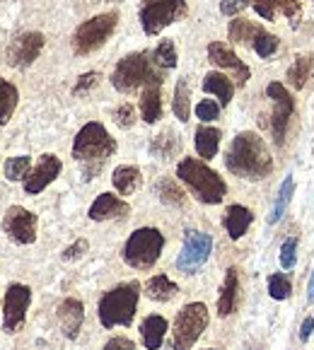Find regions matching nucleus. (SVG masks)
I'll list each match as a JSON object with an SVG mask.
<instances>
[{
	"instance_id": "ddd939ff",
	"label": "nucleus",
	"mask_w": 314,
	"mask_h": 350,
	"mask_svg": "<svg viewBox=\"0 0 314 350\" xmlns=\"http://www.w3.org/2000/svg\"><path fill=\"white\" fill-rule=\"evenodd\" d=\"M36 227H39V217L22 206H10L5 211V215H3V232L15 244H25V247L34 244Z\"/></svg>"
},
{
	"instance_id": "f257e3e1",
	"label": "nucleus",
	"mask_w": 314,
	"mask_h": 350,
	"mask_svg": "<svg viewBox=\"0 0 314 350\" xmlns=\"http://www.w3.org/2000/svg\"><path fill=\"white\" fill-rule=\"evenodd\" d=\"M225 167L230 174L247 181H261L273 172V157L266 143L254 131H242L232 138L225 152Z\"/></svg>"
},
{
	"instance_id": "c85d7f7f",
	"label": "nucleus",
	"mask_w": 314,
	"mask_h": 350,
	"mask_svg": "<svg viewBox=\"0 0 314 350\" xmlns=\"http://www.w3.org/2000/svg\"><path fill=\"white\" fill-rule=\"evenodd\" d=\"M155 191H157V196H160V201L165 203V206L184 208L186 193L174 179H170V176H162V179L157 181V186H155Z\"/></svg>"
},
{
	"instance_id": "2eb2a0df",
	"label": "nucleus",
	"mask_w": 314,
	"mask_h": 350,
	"mask_svg": "<svg viewBox=\"0 0 314 350\" xmlns=\"http://www.w3.org/2000/svg\"><path fill=\"white\" fill-rule=\"evenodd\" d=\"M208 61H211L215 68H220V70H230L232 80H235V85H239V88H244V85L249 83V77H252L249 66L237 56V53L232 51L225 42L208 44Z\"/></svg>"
},
{
	"instance_id": "a19ab883",
	"label": "nucleus",
	"mask_w": 314,
	"mask_h": 350,
	"mask_svg": "<svg viewBox=\"0 0 314 350\" xmlns=\"http://www.w3.org/2000/svg\"><path fill=\"white\" fill-rule=\"evenodd\" d=\"M99 80H102V75H99V72H94V70L92 72H85V75L77 77L75 88H73V94H75V97H80V94L90 92L92 88H97Z\"/></svg>"
},
{
	"instance_id": "473e14b6",
	"label": "nucleus",
	"mask_w": 314,
	"mask_h": 350,
	"mask_svg": "<svg viewBox=\"0 0 314 350\" xmlns=\"http://www.w3.org/2000/svg\"><path fill=\"white\" fill-rule=\"evenodd\" d=\"M309 77H312V58L298 56L293 61V66L288 68V83L293 85L295 90H302Z\"/></svg>"
},
{
	"instance_id": "c9c22d12",
	"label": "nucleus",
	"mask_w": 314,
	"mask_h": 350,
	"mask_svg": "<svg viewBox=\"0 0 314 350\" xmlns=\"http://www.w3.org/2000/svg\"><path fill=\"white\" fill-rule=\"evenodd\" d=\"M31 172V157L29 154H17L5 162V179L8 181H25Z\"/></svg>"
},
{
	"instance_id": "5701e85b",
	"label": "nucleus",
	"mask_w": 314,
	"mask_h": 350,
	"mask_svg": "<svg viewBox=\"0 0 314 350\" xmlns=\"http://www.w3.org/2000/svg\"><path fill=\"white\" fill-rule=\"evenodd\" d=\"M167 331H170V324H167L165 317H160V314L145 317L143 324H140V338H143V345L148 350H160Z\"/></svg>"
},
{
	"instance_id": "37998d69",
	"label": "nucleus",
	"mask_w": 314,
	"mask_h": 350,
	"mask_svg": "<svg viewBox=\"0 0 314 350\" xmlns=\"http://www.w3.org/2000/svg\"><path fill=\"white\" fill-rule=\"evenodd\" d=\"M249 3H252V8L257 10L259 17H263L266 22L276 20V10H278L276 0H249Z\"/></svg>"
},
{
	"instance_id": "ea45409f",
	"label": "nucleus",
	"mask_w": 314,
	"mask_h": 350,
	"mask_svg": "<svg viewBox=\"0 0 314 350\" xmlns=\"http://www.w3.org/2000/svg\"><path fill=\"white\" fill-rule=\"evenodd\" d=\"M196 116L203 121V124H211L220 116V104L215 99H201L198 107H196Z\"/></svg>"
},
{
	"instance_id": "e433bc0d",
	"label": "nucleus",
	"mask_w": 314,
	"mask_h": 350,
	"mask_svg": "<svg viewBox=\"0 0 314 350\" xmlns=\"http://www.w3.org/2000/svg\"><path fill=\"white\" fill-rule=\"evenodd\" d=\"M290 293H293V283H290V278L285 273H273L268 278V295L273 299L283 302V299L290 297Z\"/></svg>"
},
{
	"instance_id": "4c0bfd02",
	"label": "nucleus",
	"mask_w": 314,
	"mask_h": 350,
	"mask_svg": "<svg viewBox=\"0 0 314 350\" xmlns=\"http://www.w3.org/2000/svg\"><path fill=\"white\" fill-rule=\"evenodd\" d=\"M278 261H280V266H283V271L295 268V263H298V237H288L283 244H280Z\"/></svg>"
},
{
	"instance_id": "f3484780",
	"label": "nucleus",
	"mask_w": 314,
	"mask_h": 350,
	"mask_svg": "<svg viewBox=\"0 0 314 350\" xmlns=\"http://www.w3.org/2000/svg\"><path fill=\"white\" fill-rule=\"evenodd\" d=\"M129 213L131 206L124 198L114 196V193H99L92 206H90L88 215L94 222H104V220H124V217H129Z\"/></svg>"
},
{
	"instance_id": "c03bdc74",
	"label": "nucleus",
	"mask_w": 314,
	"mask_h": 350,
	"mask_svg": "<svg viewBox=\"0 0 314 350\" xmlns=\"http://www.w3.org/2000/svg\"><path fill=\"white\" fill-rule=\"evenodd\" d=\"M88 239H75V242L70 244V247H66L63 249V261H77V258L83 256L85 252H88Z\"/></svg>"
},
{
	"instance_id": "7c9ffc66",
	"label": "nucleus",
	"mask_w": 314,
	"mask_h": 350,
	"mask_svg": "<svg viewBox=\"0 0 314 350\" xmlns=\"http://www.w3.org/2000/svg\"><path fill=\"white\" fill-rule=\"evenodd\" d=\"M293 193H295V179L293 176H285L278 189V198H276V203H273V208H271V215H268V225H276V222L283 217V213L288 211V203H290V198H293Z\"/></svg>"
},
{
	"instance_id": "0eeeda50",
	"label": "nucleus",
	"mask_w": 314,
	"mask_h": 350,
	"mask_svg": "<svg viewBox=\"0 0 314 350\" xmlns=\"http://www.w3.org/2000/svg\"><path fill=\"white\" fill-rule=\"evenodd\" d=\"M162 249H165V234L155 227H140L126 239L124 261L135 271H148L157 263Z\"/></svg>"
},
{
	"instance_id": "b1692460",
	"label": "nucleus",
	"mask_w": 314,
	"mask_h": 350,
	"mask_svg": "<svg viewBox=\"0 0 314 350\" xmlns=\"http://www.w3.org/2000/svg\"><path fill=\"white\" fill-rule=\"evenodd\" d=\"M112 184L121 196H133L135 191L140 189V184H143V174H140V170L135 165H121L114 170Z\"/></svg>"
},
{
	"instance_id": "de8ad7c7",
	"label": "nucleus",
	"mask_w": 314,
	"mask_h": 350,
	"mask_svg": "<svg viewBox=\"0 0 314 350\" xmlns=\"http://www.w3.org/2000/svg\"><path fill=\"white\" fill-rule=\"evenodd\" d=\"M312 331H314V317H307V319L302 321V326H300V340L307 343L309 336H312Z\"/></svg>"
},
{
	"instance_id": "4468645a",
	"label": "nucleus",
	"mask_w": 314,
	"mask_h": 350,
	"mask_svg": "<svg viewBox=\"0 0 314 350\" xmlns=\"http://www.w3.org/2000/svg\"><path fill=\"white\" fill-rule=\"evenodd\" d=\"M44 44H47V39H44L42 31H25V34L15 36L5 53L8 66L17 68V70L29 68L39 58V53L44 51Z\"/></svg>"
},
{
	"instance_id": "4be33fe9",
	"label": "nucleus",
	"mask_w": 314,
	"mask_h": 350,
	"mask_svg": "<svg viewBox=\"0 0 314 350\" xmlns=\"http://www.w3.org/2000/svg\"><path fill=\"white\" fill-rule=\"evenodd\" d=\"M203 92L218 97L220 107H227L232 102V97H235V83H232V77H227L225 72L213 70L203 77Z\"/></svg>"
},
{
	"instance_id": "bb28decb",
	"label": "nucleus",
	"mask_w": 314,
	"mask_h": 350,
	"mask_svg": "<svg viewBox=\"0 0 314 350\" xmlns=\"http://www.w3.org/2000/svg\"><path fill=\"white\" fill-rule=\"evenodd\" d=\"M145 295H148L153 302H172V299L179 295V285L172 278H167V275H153V278L145 283Z\"/></svg>"
},
{
	"instance_id": "dca6fc26",
	"label": "nucleus",
	"mask_w": 314,
	"mask_h": 350,
	"mask_svg": "<svg viewBox=\"0 0 314 350\" xmlns=\"http://www.w3.org/2000/svg\"><path fill=\"white\" fill-rule=\"evenodd\" d=\"M63 170V162L58 160L56 154L47 152L39 157V162H36L34 167H31V172L27 174L25 179V193H29V196H36V193H42L44 189H47L51 181H56V176L61 174Z\"/></svg>"
},
{
	"instance_id": "412c9836",
	"label": "nucleus",
	"mask_w": 314,
	"mask_h": 350,
	"mask_svg": "<svg viewBox=\"0 0 314 350\" xmlns=\"http://www.w3.org/2000/svg\"><path fill=\"white\" fill-rule=\"evenodd\" d=\"M140 119L145 124H157L162 119V85H148V88L140 92Z\"/></svg>"
},
{
	"instance_id": "49530a36",
	"label": "nucleus",
	"mask_w": 314,
	"mask_h": 350,
	"mask_svg": "<svg viewBox=\"0 0 314 350\" xmlns=\"http://www.w3.org/2000/svg\"><path fill=\"white\" fill-rule=\"evenodd\" d=\"M102 350H135V343L126 336H116V338H109Z\"/></svg>"
},
{
	"instance_id": "8fccbe9b",
	"label": "nucleus",
	"mask_w": 314,
	"mask_h": 350,
	"mask_svg": "<svg viewBox=\"0 0 314 350\" xmlns=\"http://www.w3.org/2000/svg\"><path fill=\"white\" fill-rule=\"evenodd\" d=\"M208 350H213V348H208Z\"/></svg>"
},
{
	"instance_id": "a18cd8bd",
	"label": "nucleus",
	"mask_w": 314,
	"mask_h": 350,
	"mask_svg": "<svg viewBox=\"0 0 314 350\" xmlns=\"http://www.w3.org/2000/svg\"><path fill=\"white\" fill-rule=\"evenodd\" d=\"M249 5V0H222L220 3V12L227 17H235Z\"/></svg>"
},
{
	"instance_id": "58836bf2",
	"label": "nucleus",
	"mask_w": 314,
	"mask_h": 350,
	"mask_svg": "<svg viewBox=\"0 0 314 350\" xmlns=\"http://www.w3.org/2000/svg\"><path fill=\"white\" fill-rule=\"evenodd\" d=\"M112 116H114V124L119 126V129H131V126L135 124V107L129 102H124L114 109Z\"/></svg>"
},
{
	"instance_id": "20e7f679",
	"label": "nucleus",
	"mask_w": 314,
	"mask_h": 350,
	"mask_svg": "<svg viewBox=\"0 0 314 350\" xmlns=\"http://www.w3.org/2000/svg\"><path fill=\"white\" fill-rule=\"evenodd\" d=\"M176 179L206 206H218L227 193L225 179L198 157H181L176 165Z\"/></svg>"
},
{
	"instance_id": "6ab92c4d",
	"label": "nucleus",
	"mask_w": 314,
	"mask_h": 350,
	"mask_svg": "<svg viewBox=\"0 0 314 350\" xmlns=\"http://www.w3.org/2000/svg\"><path fill=\"white\" fill-rule=\"evenodd\" d=\"M239 304V271L235 266H230L225 271V278L220 285V295H218V314L225 317L235 314Z\"/></svg>"
},
{
	"instance_id": "f8f14e48",
	"label": "nucleus",
	"mask_w": 314,
	"mask_h": 350,
	"mask_svg": "<svg viewBox=\"0 0 314 350\" xmlns=\"http://www.w3.org/2000/svg\"><path fill=\"white\" fill-rule=\"evenodd\" d=\"M31 304V288L22 283L8 285L5 299H3V329L8 334H17L27 321V309Z\"/></svg>"
},
{
	"instance_id": "2f4dec72",
	"label": "nucleus",
	"mask_w": 314,
	"mask_h": 350,
	"mask_svg": "<svg viewBox=\"0 0 314 350\" xmlns=\"http://www.w3.org/2000/svg\"><path fill=\"white\" fill-rule=\"evenodd\" d=\"M259 31H261L259 25L244 20V17H235V20L230 22V31H227V34H230V42H235V44H252Z\"/></svg>"
},
{
	"instance_id": "c756f323",
	"label": "nucleus",
	"mask_w": 314,
	"mask_h": 350,
	"mask_svg": "<svg viewBox=\"0 0 314 350\" xmlns=\"http://www.w3.org/2000/svg\"><path fill=\"white\" fill-rule=\"evenodd\" d=\"M172 111L174 116L186 124L191 116V88H189V77H179L174 88V102H172Z\"/></svg>"
},
{
	"instance_id": "1a4fd4ad",
	"label": "nucleus",
	"mask_w": 314,
	"mask_h": 350,
	"mask_svg": "<svg viewBox=\"0 0 314 350\" xmlns=\"http://www.w3.org/2000/svg\"><path fill=\"white\" fill-rule=\"evenodd\" d=\"M184 15L186 0H143L140 3V27L148 36L160 34Z\"/></svg>"
},
{
	"instance_id": "aec40b11",
	"label": "nucleus",
	"mask_w": 314,
	"mask_h": 350,
	"mask_svg": "<svg viewBox=\"0 0 314 350\" xmlns=\"http://www.w3.org/2000/svg\"><path fill=\"white\" fill-rule=\"evenodd\" d=\"M252 222H254V213L249 211V208L239 206V203H232V206H227L225 217H222V225H225L230 239H235V242L247 234V230L252 227Z\"/></svg>"
},
{
	"instance_id": "cd10ccee",
	"label": "nucleus",
	"mask_w": 314,
	"mask_h": 350,
	"mask_svg": "<svg viewBox=\"0 0 314 350\" xmlns=\"http://www.w3.org/2000/svg\"><path fill=\"white\" fill-rule=\"evenodd\" d=\"M20 102V92L12 83H8L5 77H0V126H8L12 119V113Z\"/></svg>"
},
{
	"instance_id": "a878e982",
	"label": "nucleus",
	"mask_w": 314,
	"mask_h": 350,
	"mask_svg": "<svg viewBox=\"0 0 314 350\" xmlns=\"http://www.w3.org/2000/svg\"><path fill=\"white\" fill-rule=\"evenodd\" d=\"M181 150V140L179 135L174 133V131H162L160 135H155L153 143H150V154L153 157H157V160H172V157H176Z\"/></svg>"
},
{
	"instance_id": "09e8293b",
	"label": "nucleus",
	"mask_w": 314,
	"mask_h": 350,
	"mask_svg": "<svg viewBox=\"0 0 314 350\" xmlns=\"http://www.w3.org/2000/svg\"><path fill=\"white\" fill-rule=\"evenodd\" d=\"M307 299L314 302V268H312V275H309V288H307Z\"/></svg>"
},
{
	"instance_id": "393cba45",
	"label": "nucleus",
	"mask_w": 314,
	"mask_h": 350,
	"mask_svg": "<svg viewBox=\"0 0 314 350\" xmlns=\"http://www.w3.org/2000/svg\"><path fill=\"white\" fill-rule=\"evenodd\" d=\"M220 138L222 133L213 126H198L194 133V145H196V152L201 154V160H213L218 154V148H220Z\"/></svg>"
},
{
	"instance_id": "423d86ee",
	"label": "nucleus",
	"mask_w": 314,
	"mask_h": 350,
	"mask_svg": "<svg viewBox=\"0 0 314 350\" xmlns=\"http://www.w3.org/2000/svg\"><path fill=\"white\" fill-rule=\"evenodd\" d=\"M208 324H211V317H208L206 304L189 302L186 307H181L179 314L174 317L170 348L172 350H191L196 345V340L203 336V331L208 329Z\"/></svg>"
},
{
	"instance_id": "9b49d317",
	"label": "nucleus",
	"mask_w": 314,
	"mask_h": 350,
	"mask_svg": "<svg viewBox=\"0 0 314 350\" xmlns=\"http://www.w3.org/2000/svg\"><path fill=\"white\" fill-rule=\"evenodd\" d=\"M213 252V237L206 232L198 230H186L184 234V247H181L179 256H176V268L181 273L194 275L203 263L208 261Z\"/></svg>"
},
{
	"instance_id": "39448f33",
	"label": "nucleus",
	"mask_w": 314,
	"mask_h": 350,
	"mask_svg": "<svg viewBox=\"0 0 314 350\" xmlns=\"http://www.w3.org/2000/svg\"><path fill=\"white\" fill-rule=\"evenodd\" d=\"M140 299V283L138 280H129L99 297L97 314L99 324L104 329H114V326H131L133 324L135 309H138Z\"/></svg>"
},
{
	"instance_id": "7ed1b4c3",
	"label": "nucleus",
	"mask_w": 314,
	"mask_h": 350,
	"mask_svg": "<svg viewBox=\"0 0 314 350\" xmlns=\"http://www.w3.org/2000/svg\"><path fill=\"white\" fill-rule=\"evenodd\" d=\"M165 83V70L153 61L150 51H135L124 56L112 72V85L116 92L133 94L138 90H145L148 85Z\"/></svg>"
},
{
	"instance_id": "f03ea898",
	"label": "nucleus",
	"mask_w": 314,
	"mask_h": 350,
	"mask_svg": "<svg viewBox=\"0 0 314 350\" xmlns=\"http://www.w3.org/2000/svg\"><path fill=\"white\" fill-rule=\"evenodd\" d=\"M114 152H116V140L97 121L85 124L73 140V157L80 165L85 181H92L104 170V165Z\"/></svg>"
},
{
	"instance_id": "72a5a7b5",
	"label": "nucleus",
	"mask_w": 314,
	"mask_h": 350,
	"mask_svg": "<svg viewBox=\"0 0 314 350\" xmlns=\"http://www.w3.org/2000/svg\"><path fill=\"white\" fill-rule=\"evenodd\" d=\"M153 61L157 63V66L162 68V70H172V68H176V46L172 39H162L160 44H157V49L153 51Z\"/></svg>"
},
{
	"instance_id": "79ce46f5",
	"label": "nucleus",
	"mask_w": 314,
	"mask_h": 350,
	"mask_svg": "<svg viewBox=\"0 0 314 350\" xmlns=\"http://www.w3.org/2000/svg\"><path fill=\"white\" fill-rule=\"evenodd\" d=\"M276 5H278V10L283 12L293 25L300 20V15H302V0H276Z\"/></svg>"
},
{
	"instance_id": "9d476101",
	"label": "nucleus",
	"mask_w": 314,
	"mask_h": 350,
	"mask_svg": "<svg viewBox=\"0 0 314 350\" xmlns=\"http://www.w3.org/2000/svg\"><path fill=\"white\" fill-rule=\"evenodd\" d=\"M266 97L271 99L273 111H271V121H268V129H271L273 143L283 145L285 135H288V126L295 116V99L288 92L283 83H271L266 88Z\"/></svg>"
},
{
	"instance_id": "6e6552de",
	"label": "nucleus",
	"mask_w": 314,
	"mask_h": 350,
	"mask_svg": "<svg viewBox=\"0 0 314 350\" xmlns=\"http://www.w3.org/2000/svg\"><path fill=\"white\" fill-rule=\"evenodd\" d=\"M116 25H119V12L116 10L102 12V15H94L92 20L83 22L73 34V51L77 56H90V53L99 51L109 42Z\"/></svg>"
},
{
	"instance_id": "f704fd0d",
	"label": "nucleus",
	"mask_w": 314,
	"mask_h": 350,
	"mask_svg": "<svg viewBox=\"0 0 314 350\" xmlns=\"http://www.w3.org/2000/svg\"><path fill=\"white\" fill-rule=\"evenodd\" d=\"M278 46H280L278 36L271 34V31H266L263 27H261V31L254 36V42H252V49L257 51L259 58H271L273 53L278 51Z\"/></svg>"
},
{
	"instance_id": "a211bd4d",
	"label": "nucleus",
	"mask_w": 314,
	"mask_h": 350,
	"mask_svg": "<svg viewBox=\"0 0 314 350\" xmlns=\"http://www.w3.org/2000/svg\"><path fill=\"white\" fill-rule=\"evenodd\" d=\"M58 321H61L63 336L70 340H75L80 336V329L85 324V307L80 299L75 297H66L58 304Z\"/></svg>"
}]
</instances>
